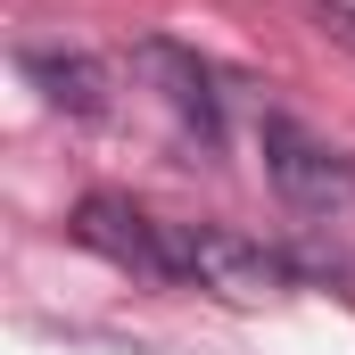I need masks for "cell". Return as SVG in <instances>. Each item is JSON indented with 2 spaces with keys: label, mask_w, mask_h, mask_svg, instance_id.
Wrapping results in <instances>:
<instances>
[{
  "label": "cell",
  "mask_w": 355,
  "mask_h": 355,
  "mask_svg": "<svg viewBox=\"0 0 355 355\" xmlns=\"http://www.w3.org/2000/svg\"><path fill=\"white\" fill-rule=\"evenodd\" d=\"M257 149H265V182L289 198V207H306V215H339V207H355V157L331 149L314 124H297L289 107H265Z\"/></svg>",
  "instance_id": "obj_1"
},
{
  "label": "cell",
  "mask_w": 355,
  "mask_h": 355,
  "mask_svg": "<svg viewBox=\"0 0 355 355\" xmlns=\"http://www.w3.org/2000/svg\"><path fill=\"white\" fill-rule=\"evenodd\" d=\"M289 281L281 248H257L223 223H174V289H223V297H265Z\"/></svg>",
  "instance_id": "obj_2"
},
{
  "label": "cell",
  "mask_w": 355,
  "mask_h": 355,
  "mask_svg": "<svg viewBox=\"0 0 355 355\" xmlns=\"http://www.w3.org/2000/svg\"><path fill=\"white\" fill-rule=\"evenodd\" d=\"M75 240H83L91 257H107V265L174 289V223H157L149 207H132L116 190H91L83 207H75Z\"/></svg>",
  "instance_id": "obj_3"
},
{
  "label": "cell",
  "mask_w": 355,
  "mask_h": 355,
  "mask_svg": "<svg viewBox=\"0 0 355 355\" xmlns=\"http://www.w3.org/2000/svg\"><path fill=\"white\" fill-rule=\"evenodd\" d=\"M132 67L157 83V99L174 107V124L198 141V149H223V91H215V67L198 58V50H182L166 33H149L141 50H132Z\"/></svg>",
  "instance_id": "obj_4"
},
{
  "label": "cell",
  "mask_w": 355,
  "mask_h": 355,
  "mask_svg": "<svg viewBox=\"0 0 355 355\" xmlns=\"http://www.w3.org/2000/svg\"><path fill=\"white\" fill-rule=\"evenodd\" d=\"M17 75L42 91L58 116H107V67L91 50H67V42H25L17 50Z\"/></svg>",
  "instance_id": "obj_5"
},
{
  "label": "cell",
  "mask_w": 355,
  "mask_h": 355,
  "mask_svg": "<svg viewBox=\"0 0 355 355\" xmlns=\"http://www.w3.org/2000/svg\"><path fill=\"white\" fill-rule=\"evenodd\" d=\"M306 17H314V25H322V33L355 58V0H306Z\"/></svg>",
  "instance_id": "obj_6"
}]
</instances>
